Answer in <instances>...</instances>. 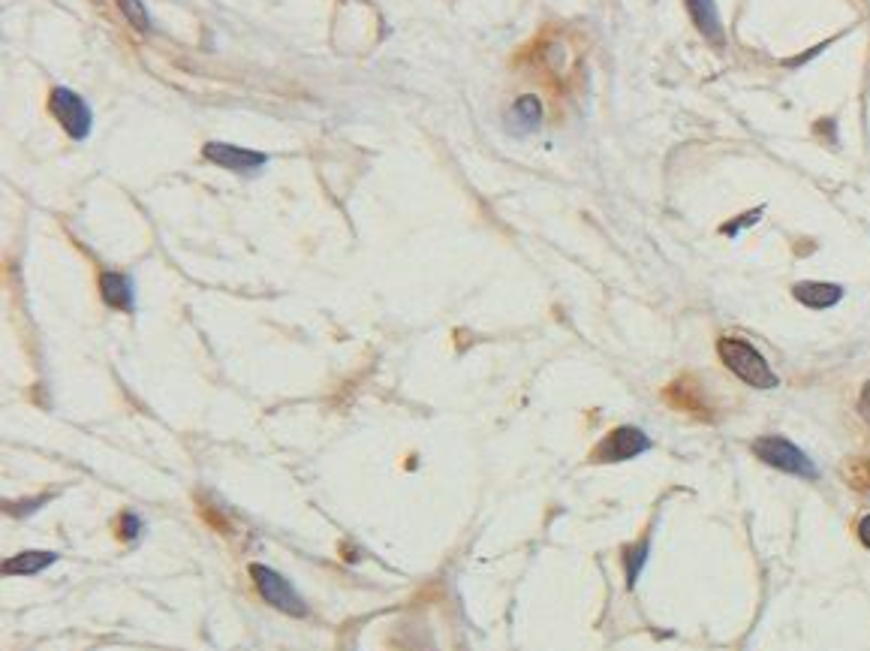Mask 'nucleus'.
Instances as JSON below:
<instances>
[{
  "label": "nucleus",
  "mask_w": 870,
  "mask_h": 651,
  "mask_svg": "<svg viewBox=\"0 0 870 651\" xmlns=\"http://www.w3.org/2000/svg\"><path fill=\"white\" fill-rule=\"evenodd\" d=\"M717 353L723 359V365H726L741 383H747V387H753V389H774L780 383V377L771 371V365L765 362V356L753 344H747V341H741V338H720L717 341Z\"/></svg>",
  "instance_id": "obj_1"
},
{
  "label": "nucleus",
  "mask_w": 870,
  "mask_h": 651,
  "mask_svg": "<svg viewBox=\"0 0 870 651\" xmlns=\"http://www.w3.org/2000/svg\"><path fill=\"white\" fill-rule=\"evenodd\" d=\"M753 452L756 459L765 461L768 468H777L783 474H795V477H804V479H816L820 477V470L811 461L807 452H801L795 443L780 438V434H765V438H756L753 441Z\"/></svg>",
  "instance_id": "obj_2"
},
{
  "label": "nucleus",
  "mask_w": 870,
  "mask_h": 651,
  "mask_svg": "<svg viewBox=\"0 0 870 651\" xmlns=\"http://www.w3.org/2000/svg\"><path fill=\"white\" fill-rule=\"evenodd\" d=\"M651 450V438L635 425H617L615 432H608L606 438L597 443L590 461L597 465H617V461H630L642 452Z\"/></svg>",
  "instance_id": "obj_3"
},
{
  "label": "nucleus",
  "mask_w": 870,
  "mask_h": 651,
  "mask_svg": "<svg viewBox=\"0 0 870 651\" xmlns=\"http://www.w3.org/2000/svg\"><path fill=\"white\" fill-rule=\"evenodd\" d=\"M49 109H51V115L58 118V124L64 127L67 133H70V139L79 142V139H84V136L91 133V124H93L91 106L75 91H70V88H51Z\"/></svg>",
  "instance_id": "obj_4"
},
{
  "label": "nucleus",
  "mask_w": 870,
  "mask_h": 651,
  "mask_svg": "<svg viewBox=\"0 0 870 651\" xmlns=\"http://www.w3.org/2000/svg\"><path fill=\"white\" fill-rule=\"evenodd\" d=\"M251 576L256 582V591L262 594V601L271 603L274 610H280V612H287V615H307V603L301 601L298 591L292 588L278 570L262 567V564H253Z\"/></svg>",
  "instance_id": "obj_5"
},
{
  "label": "nucleus",
  "mask_w": 870,
  "mask_h": 651,
  "mask_svg": "<svg viewBox=\"0 0 870 651\" xmlns=\"http://www.w3.org/2000/svg\"><path fill=\"white\" fill-rule=\"evenodd\" d=\"M202 154L209 163L229 169V173H256V169H262L269 163V157L262 151L238 148V145H229V142H209L202 148Z\"/></svg>",
  "instance_id": "obj_6"
},
{
  "label": "nucleus",
  "mask_w": 870,
  "mask_h": 651,
  "mask_svg": "<svg viewBox=\"0 0 870 651\" xmlns=\"http://www.w3.org/2000/svg\"><path fill=\"white\" fill-rule=\"evenodd\" d=\"M684 6H687V13H690L696 31H699L708 42H714V46H723L726 31H723L717 0H684Z\"/></svg>",
  "instance_id": "obj_7"
},
{
  "label": "nucleus",
  "mask_w": 870,
  "mask_h": 651,
  "mask_svg": "<svg viewBox=\"0 0 870 651\" xmlns=\"http://www.w3.org/2000/svg\"><path fill=\"white\" fill-rule=\"evenodd\" d=\"M792 296L804 308H811V311H825V308H834L843 299V287L825 284V281H801V284L792 287Z\"/></svg>",
  "instance_id": "obj_8"
},
{
  "label": "nucleus",
  "mask_w": 870,
  "mask_h": 651,
  "mask_svg": "<svg viewBox=\"0 0 870 651\" xmlns=\"http://www.w3.org/2000/svg\"><path fill=\"white\" fill-rule=\"evenodd\" d=\"M100 296L111 311H133V305H136L133 281L127 275H120V272H102Z\"/></svg>",
  "instance_id": "obj_9"
},
{
  "label": "nucleus",
  "mask_w": 870,
  "mask_h": 651,
  "mask_svg": "<svg viewBox=\"0 0 870 651\" xmlns=\"http://www.w3.org/2000/svg\"><path fill=\"white\" fill-rule=\"evenodd\" d=\"M542 124V103L537 100V94H524V97L515 100V106L510 109V118H506V127L515 136H530L533 130H539Z\"/></svg>",
  "instance_id": "obj_10"
},
{
  "label": "nucleus",
  "mask_w": 870,
  "mask_h": 651,
  "mask_svg": "<svg viewBox=\"0 0 870 651\" xmlns=\"http://www.w3.org/2000/svg\"><path fill=\"white\" fill-rule=\"evenodd\" d=\"M58 561V555L55 552H22V555H15V558H10L4 564V576H31V573H40V570H46L49 564H55Z\"/></svg>",
  "instance_id": "obj_11"
},
{
  "label": "nucleus",
  "mask_w": 870,
  "mask_h": 651,
  "mask_svg": "<svg viewBox=\"0 0 870 651\" xmlns=\"http://www.w3.org/2000/svg\"><path fill=\"white\" fill-rule=\"evenodd\" d=\"M648 552H651V540L644 537L639 546H633V549H626V585H635L639 582V573L642 567L648 564Z\"/></svg>",
  "instance_id": "obj_12"
},
{
  "label": "nucleus",
  "mask_w": 870,
  "mask_h": 651,
  "mask_svg": "<svg viewBox=\"0 0 870 651\" xmlns=\"http://www.w3.org/2000/svg\"><path fill=\"white\" fill-rule=\"evenodd\" d=\"M115 4H118V10L127 15V22H130L133 28H139V31H148L151 28L148 10H145L142 0H115Z\"/></svg>",
  "instance_id": "obj_13"
},
{
  "label": "nucleus",
  "mask_w": 870,
  "mask_h": 651,
  "mask_svg": "<svg viewBox=\"0 0 870 651\" xmlns=\"http://www.w3.org/2000/svg\"><path fill=\"white\" fill-rule=\"evenodd\" d=\"M759 214H762V209H756V211H750V214H744V218H738L735 224H726V227H723V233L735 236L741 227H750V224H756V220H759Z\"/></svg>",
  "instance_id": "obj_14"
},
{
  "label": "nucleus",
  "mask_w": 870,
  "mask_h": 651,
  "mask_svg": "<svg viewBox=\"0 0 870 651\" xmlns=\"http://www.w3.org/2000/svg\"><path fill=\"white\" fill-rule=\"evenodd\" d=\"M139 528H142V525H139V519H136L133 513H127V516H120V537H124V540H127V537L133 540V537H136V531H139Z\"/></svg>",
  "instance_id": "obj_15"
},
{
  "label": "nucleus",
  "mask_w": 870,
  "mask_h": 651,
  "mask_svg": "<svg viewBox=\"0 0 870 651\" xmlns=\"http://www.w3.org/2000/svg\"><path fill=\"white\" fill-rule=\"evenodd\" d=\"M858 410H861V414H865V419H870V383H865V389H861Z\"/></svg>",
  "instance_id": "obj_16"
},
{
  "label": "nucleus",
  "mask_w": 870,
  "mask_h": 651,
  "mask_svg": "<svg viewBox=\"0 0 870 651\" xmlns=\"http://www.w3.org/2000/svg\"><path fill=\"white\" fill-rule=\"evenodd\" d=\"M858 537H861V543H865L867 549H870V516H865V519L858 522Z\"/></svg>",
  "instance_id": "obj_17"
}]
</instances>
